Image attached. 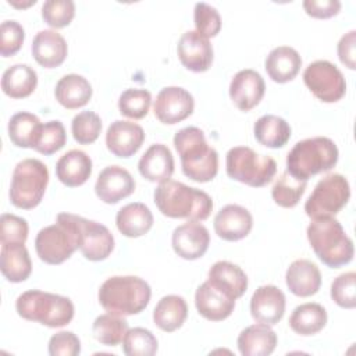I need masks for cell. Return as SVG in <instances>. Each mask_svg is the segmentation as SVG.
Returning <instances> with one entry per match:
<instances>
[{
	"mask_svg": "<svg viewBox=\"0 0 356 356\" xmlns=\"http://www.w3.org/2000/svg\"><path fill=\"white\" fill-rule=\"evenodd\" d=\"M153 199L159 211L170 218L203 221L213 210V200L204 191L172 179L160 182Z\"/></svg>",
	"mask_w": 356,
	"mask_h": 356,
	"instance_id": "6da1fadb",
	"label": "cell"
},
{
	"mask_svg": "<svg viewBox=\"0 0 356 356\" xmlns=\"http://www.w3.org/2000/svg\"><path fill=\"white\" fill-rule=\"evenodd\" d=\"M174 146L179 154L184 174L196 182L211 181L218 171V154L209 146L197 127H185L174 135Z\"/></svg>",
	"mask_w": 356,
	"mask_h": 356,
	"instance_id": "7a4b0ae2",
	"label": "cell"
},
{
	"mask_svg": "<svg viewBox=\"0 0 356 356\" xmlns=\"http://www.w3.org/2000/svg\"><path fill=\"white\" fill-rule=\"evenodd\" d=\"M99 303L107 313L132 316L146 309L150 302V285L136 275H114L99 289Z\"/></svg>",
	"mask_w": 356,
	"mask_h": 356,
	"instance_id": "3957f363",
	"label": "cell"
},
{
	"mask_svg": "<svg viewBox=\"0 0 356 356\" xmlns=\"http://www.w3.org/2000/svg\"><path fill=\"white\" fill-rule=\"evenodd\" d=\"M307 239L316 256L330 268H339L353 259V242L334 217L313 220L307 227Z\"/></svg>",
	"mask_w": 356,
	"mask_h": 356,
	"instance_id": "277c9868",
	"label": "cell"
},
{
	"mask_svg": "<svg viewBox=\"0 0 356 356\" xmlns=\"http://www.w3.org/2000/svg\"><path fill=\"white\" fill-rule=\"evenodd\" d=\"M338 147L330 138L316 136L299 140L286 156V171L299 181L330 171L338 161Z\"/></svg>",
	"mask_w": 356,
	"mask_h": 356,
	"instance_id": "5b68a950",
	"label": "cell"
},
{
	"mask_svg": "<svg viewBox=\"0 0 356 356\" xmlns=\"http://www.w3.org/2000/svg\"><path fill=\"white\" fill-rule=\"evenodd\" d=\"M17 313L29 321L57 328L70 324L74 317V303L70 298L31 289L21 293L15 302Z\"/></svg>",
	"mask_w": 356,
	"mask_h": 356,
	"instance_id": "8992f818",
	"label": "cell"
},
{
	"mask_svg": "<svg viewBox=\"0 0 356 356\" xmlns=\"http://www.w3.org/2000/svg\"><path fill=\"white\" fill-rule=\"evenodd\" d=\"M47 184V167L38 159H25L14 167L8 192L10 200L18 209H33L42 202Z\"/></svg>",
	"mask_w": 356,
	"mask_h": 356,
	"instance_id": "52a82bcc",
	"label": "cell"
},
{
	"mask_svg": "<svg viewBox=\"0 0 356 356\" xmlns=\"http://www.w3.org/2000/svg\"><path fill=\"white\" fill-rule=\"evenodd\" d=\"M225 170L231 179L261 188L274 178L277 163L273 157L259 154L248 146H235L227 153Z\"/></svg>",
	"mask_w": 356,
	"mask_h": 356,
	"instance_id": "ba28073f",
	"label": "cell"
},
{
	"mask_svg": "<svg viewBox=\"0 0 356 356\" xmlns=\"http://www.w3.org/2000/svg\"><path fill=\"white\" fill-rule=\"evenodd\" d=\"M39 259L47 264H61L79 249L76 229L70 213L57 214V222L42 228L35 238Z\"/></svg>",
	"mask_w": 356,
	"mask_h": 356,
	"instance_id": "9c48e42d",
	"label": "cell"
},
{
	"mask_svg": "<svg viewBox=\"0 0 356 356\" xmlns=\"http://www.w3.org/2000/svg\"><path fill=\"white\" fill-rule=\"evenodd\" d=\"M350 186L341 174H328L320 179L305 203V211L312 220L334 217L349 202Z\"/></svg>",
	"mask_w": 356,
	"mask_h": 356,
	"instance_id": "30bf717a",
	"label": "cell"
},
{
	"mask_svg": "<svg viewBox=\"0 0 356 356\" xmlns=\"http://www.w3.org/2000/svg\"><path fill=\"white\" fill-rule=\"evenodd\" d=\"M303 81L309 90L324 103H335L346 93V82L342 72L327 60L310 63L303 72Z\"/></svg>",
	"mask_w": 356,
	"mask_h": 356,
	"instance_id": "8fae6325",
	"label": "cell"
},
{
	"mask_svg": "<svg viewBox=\"0 0 356 356\" xmlns=\"http://www.w3.org/2000/svg\"><path fill=\"white\" fill-rule=\"evenodd\" d=\"M71 221L76 229L78 245L85 259L90 261L106 260L114 249V236L110 229L93 220L71 214Z\"/></svg>",
	"mask_w": 356,
	"mask_h": 356,
	"instance_id": "7c38bea8",
	"label": "cell"
},
{
	"mask_svg": "<svg viewBox=\"0 0 356 356\" xmlns=\"http://www.w3.org/2000/svg\"><path fill=\"white\" fill-rule=\"evenodd\" d=\"M193 96L181 86L163 88L153 104L156 118L165 125H174L184 121L193 113Z\"/></svg>",
	"mask_w": 356,
	"mask_h": 356,
	"instance_id": "4fadbf2b",
	"label": "cell"
},
{
	"mask_svg": "<svg viewBox=\"0 0 356 356\" xmlns=\"http://www.w3.org/2000/svg\"><path fill=\"white\" fill-rule=\"evenodd\" d=\"M178 58L182 65L193 72H204L213 63V46L209 38L196 31H186L177 44Z\"/></svg>",
	"mask_w": 356,
	"mask_h": 356,
	"instance_id": "5bb4252c",
	"label": "cell"
},
{
	"mask_svg": "<svg viewBox=\"0 0 356 356\" xmlns=\"http://www.w3.org/2000/svg\"><path fill=\"white\" fill-rule=\"evenodd\" d=\"M134 191L135 179L121 165H107L103 168L95 184L96 196L107 204L118 203L132 195Z\"/></svg>",
	"mask_w": 356,
	"mask_h": 356,
	"instance_id": "9a60e30c",
	"label": "cell"
},
{
	"mask_svg": "<svg viewBox=\"0 0 356 356\" xmlns=\"http://www.w3.org/2000/svg\"><path fill=\"white\" fill-rule=\"evenodd\" d=\"M174 252L185 260L200 259L209 249L210 234L197 221H188L177 227L171 238Z\"/></svg>",
	"mask_w": 356,
	"mask_h": 356,
	"instance_id": "2e32d148",
	"label": "cell"
},
{
	"mask_svg": "<svg viewBox=\"0 0 356 356\" xmlns=\"http://www.w3.org/2000/svg\"><path fill=\"white\" fill-rule=\"evenodd\" d=\"M264 92V79L257 71L250 68L238 71L229 83V97L242 111H249L256 107L263 99Z\"/></svg>",
	"mask_w": 356,
	"mask_h": 356,
	"instance_id": "e0dca14e",
	"label": "cell"
},
{
	"mask_svg": "<svg viewBox=\"0 0 356 356\" xmlns=\"http://www.w3.org/2000/svg\"><path fill=\"white\" fill-rule=\"evenodd\" d=\"M145 131L132 121L117 120L110 124L106 132V146L117 157H131L142 146Z\"/></svg>",
	"mask_w": 356,
	"mask_h": 356,
	"instance_id": "ac0fdd59",
	"label": "cell"
},
{
	"mask_svg": "<svg viewBox=\"0 0 356 356\" xmlns=\"http://www.w3.org/2000/svg\"><path fill=\"white\" fill-rule=\"evenodd\" d=\"M285 313V295L275 285L259 286L250 299V314L257 323L275 325Z\"/></svg>",
	"mask_w": 356,
	"mask_h": 356,
	"instance_id": "d6986e66",
	"label": "cell"
},
{
	"mask_svg": "<svg viewBox=\"0 0 356 356\" xmlns=\"http://www.w3.org/2000/svg\"><path fill=\"white\" fill-rule=\"evenodd\" d=\"M252 227L253 217L250 211L239 204H227L214 217V231L224 241L243 239Z\"/></svg>",
	"mask_w": 356,
	"mask_h": 356,
	"instance_id": "ffe728a7",
	"label": "cell"
},
{
	"mask_svg": "<svg viewBox=\"0 0 356 356\" xmlns=\"http://www.w3.org/2000/svg\"><path fill=\"white\" fill-rule=\"evenodd\" d=\"M207 277V281L216 289L234 300L241 298L248 289V277L245 271L239 266L227 260L216 261L210 267Z\"/></svg>",
	"mask_w": 356,
	"mask_h": 356,
	"instance_id": "44dd1931",
	"label": "cell"
},
{
	"mask_svg": "<svg viewBox=\"0 0 356 356\" xmlns=\"http://www.w3.org/2000/svg\"><path fill=\"white\" fill-rule=\"evenodd\" d=\"M32 56L44 68L61 65L67 57L68 46L65 39L53 29L39 31L32 40Z\"/></svg>",
	"mask_w": 356,
	"mask_h": 356,
	"instance_id": "7402d4cb",
	"label": "cell"
},
{
	"mask_svg": "<svg viewBox=\"0 0 356 356\" xmlns=\"http://www.w3.org/2000/svg\"><path fill=\"white\" fill-rule=\"evenodd\" d=\"M285 282L288 289L300 298H307L321 286V273L313 261L307 259H298L292 261L285 273Z\"/></svg>",
	"mask_w": 356,
	"mask_h": 356,
	"instance_id": "603a6c76",
	"label": "cell"
},
{
	"mask_svg": "<svg viewBox=\"0 0 356 356\" xmlns=\"http://www.w3.org/2000/svg\"><path fill=\"white\" fill-rule=\"evenodd\" d=\"M195 305L200 316L210 321H221L231 316L235 300L216 289L209 281L197 286L195 293Z\"/></svg>",
	"mask_w": 356,
	"mask_h": 356,
	"instance_id": "cb8c5ba5",
	"label": "cell"
},
{
	"mask_svg": "<svg viewBox=\"0 0 356 356\" xmlns=\"http://www.w3.org/2000/svg\"><path fill=\"white\" fill-rule=\"evenodd\" d=\"M139 174L150 182L168 181L174 172V157L163 143L152 145L138 163Z\"/></svg>",
	"mask_w": 356,
	"mask_h": 356,
	"instance_id": "d4e9b609",
	"label": "cell"
},
{
	"mask_svg": "<svg viewBox=\"0 0 356 356\" xmlns=\"http://www.w3.org/2000/svg\"><path fill=\"white\" fill-rule=\"evenodd\" d=\"M92 174L90 157L78 149L63 154L56 163V175L61 184L70 188L83 185Z\"/></svg>",
	"mask_w": 356,
	"mask_h": 356,
	"instance_id": "484cf974",
	"label": "cell"
},
{
	"mask_svg": "<svg viewBox=\"0 0 356 356\" xmlns=\"http://www.w3.org/2000/svg\"><path fill=\"white\" fill-rule=\"evenodd\" d=\"M236 342L243 356H268L277 346V334L271 325L257 323L242 330Z\"/></svg>",
	"mask_w": 356,
	"mask_h": 356,
	"instance_id": "4316f807",
	"label": "cell"
},
{
	"mask_svg": "<svg viewBox=\"0 0 356 356\" xmlns=\"http://www.w3.org/2000/svg\"><path fill=\"white\" fill-rule=\"evenodd\" d=\"M302 67L299 53L289 46H278L273 49L264 61V68L268 76L278 83L292 81Z\"/></svg>",
	"mask_w": 356,
	"mask_h": 356,
	"instance_id": "83f0119b",
	"label": "cell"
},
{
	"mask_svg": "<svg viewBox=\"0 0 356 356\" xmlns=\"http://www.w3.org/2000/svg\"><path fill=\"white\" fill-rule=\"evenodd\" d=\"M115 224L124 236L139 238L153 227V214L145 203H128L117 211Z\"/></svg>",
	"mask_w": 356,
	"mask_h": 356,
	"instance_id": "f1b7e54d",
	"label": "cell"
},
{
	"mask_svg": "<svg viewBox=\"0 0 356 356\" xmlns=\"http://www.w3.org/2000/svg\"><path fill=\"white\" fill-rule=\"evenodd\" d=\"M54 95L63 107L75 110L88 104L92 97V85L82 75L68 74L60 78L54 89Z\"/></svg>",
	"mask_w": 356,
	"mask_h": 356,
	"instance_id": "f546056e",
	"label": "cell"
},
{
	"mask_svg": "<svg viewBox=\"0 0 356 356\" xmlns=\"http://www.w3.org/2000/svg\"><path fill=\"white\" fill-rule=\"evenodd\" d=\"M0 270L10 282L25 281L32 271V261L25 245H1Z\"/></svg>",
	"mask_w": 356,
	"mask_h": 356,
	"instance_id": "4dcf8cb0",
	"label": "cell"
},
{
	"mask_svg": "<svg viewBox=\"0 0 356 356\" xmlns=\"http://www.w3.org/2000/svg\"><path fill=\"white\" fill-rule=\"evenodd\" d=\"M186 317H188V305L185 299L179 295L163 296L157 302L153 310L154 324L165 332H172L181 328Z\"/></svg>",
	"mask_w": 356,
	"mask_h": 356,
	"instance_id": "1f68e13d",
	"label": "cell"
},
{
	"mask_svg": "<svg viewBox=\"0 0 356 356\" xmlns=\"http://www.w3.org/2000/svg\"><path fill=\"white\" fill-rule=\"evenodd\" d=\"M38 85V74L28 64H14L8 67L1 76L3 92L13 99L29 96Z\"/></svg>",
	"mask_w": 356,
	"mask_h": 356,
	"instance_id": "d6a6232c",
	"label": "cell"
},
{
	"mask_svg": "<svg viewBox=\"0 0 356 356\" xmlns=\"http://www.w3.org/2000/svg\"><path fill=\"white\" fill-rule=\"evenodd\" d=\"M253 134L260 145L271 149H278L285 146L289 140L291 127L282 117L266 114L254 122Z\"/></svg>",
	"mask_w": 356,
	"mask_h": 356,
	"instance_id": "836d02e7",
	"label": "cell"
},
{
	"mask_svg": "<svg viewBox=\"0 0 356 356\" xmlns=\"http://www.w3.org/2000/svg\"><path fill=\"white\" fill-rule=\"evenodd\" d=\"M42 127L43 124L35 114L19 111L8 121V138L17 147L33 149L39 140Z\"/></svg>",
	"mask_w": 356,
	"mask_h": 356,
	"instance_id": "e575fe53",
	"label": "cell"
},
{
	"mask_svg": "<svg viewBox=\"0 0 356 356\" xmlns=\"http://www.w3.org/2000/svg\"><path fill=\"white\" fill-rule=\"evenodd\" d=\"M327 324V312L318 303H303L293 309L289 317V327L293 332L309 337L320 332Z\"/></svg>",
	"mask_w": 356,
	"mask_h": 356,
	"instance_id": "d590c367",
	"label": "cell"
},
{
	"mask_svg": "<svg viewBox=\"0 0 356 356\" xmlns=\"http://www.w3.org/2000/svg\"><path fill=\"white\" fill-rule=\"evenodd\" d=\"M128 330V321L122 316L113 313L97 316L92 325L93 337L106 346H117L121 343Z\"/></svg>",
	"mask_w": 356,
	"mask_h": 356,
	"instance_id": "8d00e7d4",
	"label": "cell"
},
{
	"mask_svg": "<svg viewBox=\"0 0 356 356\" xmlns=\"http://www.w3.org/2000/svg\"><path fill=\"white\" fill-rule=\"evenodd\" d=\"M307 181H299L293 178L288 171H284L273 185V200L285 209L295 207L306 191Z\"/></svg>",
	"mask_w": 356,
	"mask_h": 356,
	"instance_id": "74e56055",
	"label": "cell"
},
{
	"mask_svg": "<svg viewBox=\"0 0 356 356\" xmlns=\"http://www.w3.org/2000/svg\"><path fill=\"white\" fill-rule=\"evenodd\" d=\"M157 346V338L153 332L142 327L128 330L122 339V350L127 356H153Z\"/></svg>",
	"mask_w": 356,
	"mask_h": 356,
	"instance_id": "f35d334b",
	"label": "cell"
},
{
	"mask_svg": "<svg viewBox=\"0 0 356 356\" xmlns=\"http://www.w3.org/2000/svg\"><path fill=\"white\" fill-rule=\"evenodd\" d=\"M152 95L146 89H127L120 95L118 110L122 115L134 120L143 118L150 108Z\"/></svg>",
	"mask_w": 356,
	"mask_h": 356,
	"instance_id": "ab89813d",
	"label": "cell"
},
{
	"mask_svg": "<svg viewBox=\"0 0 356 356\" xmlns=\"http://www.w3.org/2000/svg\"><path fill=\"white\" fill-rule=\"evenodd\" d=\"M71 131L79 145H90L100 135L102 120L95 111H81L72 118Z\"/></svg>",
	"mask_w": 356,
	"mask_h": 356,
	"instance_id": "60d3db41",
	"label": "cell"
},
{
	"mask_svg": "<svg viewBox=\"0 0 356 356\" xmlns=\"http://www.w3.org/2000/svg\"><path fill=\"white\" fill-rule=\"evenodd\" d=\"M65 142L67 135L63 122L58 120H51L43 124L39 140L33 149L44 156H50L58 152L65 145Z\"/></svg>",
	"mask_w": 356,
	"mask_h": 356,
	"instance_id": "b9f144b4",
	"label": "cell"
},
{
	"mask_svg": "<svg viewBox=\"0 0 356 356\" xmlns=\"http://www.w3.org/2000/svg\"><path fill=\"white\" fill-rule=\"evenodd\" d=\"M74 15L75 3L72 0H47L42 6V18L53 28L67 26Z\"/></svg>",
	"mask_w": 356,
	"mask_h": 356,
	"instance_id": "7bdbcfd3",
	"label": "cell"
},
{
	"mask_svg": "<svg viewBox=\"0 0 356 356\" xmlns=\"http://www.w3.org/2000/svg\"><path fill=\"white\" fill-rule=\"evenodd\" d=\"M332 300L343 309H353L356 306V274L348 271L338 275L331 284Z\"/></svg>",
	"mask_w": 356,
	"mask_h": 356,
	"instance_id": "ee69618b",
	"label": "cell"
},
{
	"mask_svg": "<svg viewBox=\"0 0 356 356\" xmlns=\"http://www.w3.org/2000/svg\"><path fill=\"white\" fill-rule=\"evenodd\" d=\"M28 238V222L22 217L4 213L0 217V241L1 245L25 243Z\"/></svg>",
	"mask_w": 356,
	"mask_h": 356,
	"instance_id": "f6af8a7d",
	"label": "cell"
},
{
	"mask_svg": "<svg viewBox=\"0 0 356 356\" xmlns=\"http://www.w3.org/2000/svg\"><path fill=\"white\" fill-rule=\"evenodd\" d=\"M193 21L196 32L206 38H214L221 29V17L213 6L207 3H196L193 10Z\"/></svg>",
	"mask_w": 356,
	"mask_h": 356,
	"instance_id": "bcb514c9",
	"label": "cell"
},
{
	"mask_svg": "<svg viewBox=\"0 0 356 356\" xmlns=\"http://www.w3.org/2000/svg\"><path fill=\"white\" fill-rule=\"evenodd\" d=\"M25 38L22 25L14 19H6L0 25V53L3 57L14 56L19 51Z\"/></svg>",
	"mask_w": 356,
	"mask_h": 356,
	"instance_id": "7dc6e473",
	"label": "cell"
},
{
	"mask_svg": "<svg viewBox=\"0 0 356 356\" xmlns=\"http://www.w3.org/2000/svg\"><path fill=\"white\" fill-rule=\"evenodd\" d=\"M81 353V341L71 331H60L49 339L50 356H76Z\"/></svg>",
	"mask_w": 356,
	"mask_h": 356,
	"instance_id": "c3c4849f",
	"label": "cell"
},
{
	"mask_svg": "<svg viewBox=\"0 0 356 356\" xmlns=\"http://www.w3.org/2000/svg\"><path fill=\"white\" fill-rule=\"evenodd\" d=\"M303 8L307 15L313 18H331L341 10V1L338 0H305Z\"/></svg>",
	"mask_w": 356,
	"mask_h": 356,
	"instance_id": "681fc988",
	"label": "cell"
},
{
	"mask_svg": "<svg viewBox=\"0 0 356 356\" xmlns=\"http://www.w3.org/2000/svg\"><path fill=\"white\" fill-rule=\"evenodd\" d=\"M355 47H356V31H349L345 33L337 46L338 57L339 61L348 67L349 70L356 68V61H355Z\"/></svg>",
	"mask_w": 356,
	"mask_h": 356,
	"instance_id": "f907efd6",
	"label": "cell"
}]
</instances>
